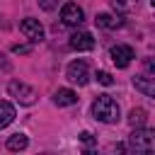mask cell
Returning <instances> with one entry per match:
<instances>
[{
    "label": "cell",
    "instance_id": "obj_1",
    "mask_svg": "<svg viewBox=\"0 0 155 155\" xmlns=\"http://www.w3.org/2000/svg\"><path fill=\"white\" fill-rule=\"evenodd\" d=\"M92 116L102 124H116L119 121V104L109 94H99L92 102Z\"/></svg>",
    "mask_w": 155,
    "mask_h": 155
},
{
    "label": "cell",
    "instance_id": "obj_2",
    "mask_svg": "<svg viewBox=\"0 0 155 155\" xmlns=\"http://www.w3.org/2000/svg\"><path fill=\"white\" fill-rule=\"evenodd\" d=\"M128 145L138 153H150L155 148V131L150 128H143V126H136V131L128 136Z\"/></svg>",
    "mask_w": 155,
    "mask_h": 155
},
{
    "label": "cell",
    "instance_id": "obj_3",
    "mask_svg": "<svg viewBox=\"0 0 155 155\" xmlns=\"http://www.w3.org/2000/svg\"><path fill=\"white\" fill-rule=\"evenodd\" d=\"M7 94H10V97H15L19 104H27V107H29V104H34V102H36V97H39L34 87H29L27 82H19V80H10V82H7Z\"/></svg>",
    "mask_w": 155,
    "mask_h": 155
},
{
    "label": "cell",
    "instance_id": "obj_4",
    "mask_svg": "<svg viewBox=\"0 0 155 155\" xmlns=\"http://www.w3.org/2000/svg\"><path fill=\"white\" fill-rule=\"evenodd\" d=\"M65 78H68L73 85H87V82H90V68H87V63H85V61H73V63H68Z\"/></svg>",
    "mask_w": 155,
    "mask_h": 155
},
{
    "label": "cell",
    "instance_id": "obj_5",
    "mask_svg": "<svg viewBox=\"0 0 155 155\" xmlns=\"http://www.w3.org/2000/svg\"><path fill=\"white\" fill-rule=\"evenodd\" d=\"M19 31L31 41V44H39L41 39H44V27H41V22L39 19H34V17H27V19H22V24H19Z\"/></svg>",
    "mask_w": 155,
    "mask_h": 155
},
{
    "label": "cell",
    "instance_id": "obj_6",
    "mask_svg": "<svg viewBox=\"0 0 155 155\" xmlns=\"http://www.w3.org/2000/svg\"><path fill=\"white\" fill-rule=\"evenodd\" d=\"M82 17H85V12H82V7H80L78 2H65V5L61 7V19H63V24H68V27L80 24Z\"/></svg>",
    "mask_w": 155,
    "mask_h": 155
},
{
    "label": "cell",
    "instance_id": "obj_7",
    "mask_svg": "<svg viewBox=\"0 0 155 155\" xmlns=\"http://www.w3.org/2000/svg\"><path fill=\"white\" fill-rule=\"evenodd\" d=\"M109 56H111V61H114L116 68H126V65L133 61V48L126 46V44H116V46H111Z\"/></svg>",
    "mask_w": 155,
    "mask_h": 155
},
{
    "label": "cell",
    "instance_id": "obj_8",
    "mask_svg": "<svg viewBox=\"0 0 155 155\" xmlns=\"http://www.w3.org/2000/svg\"><path fill=\"white\" fill-rule=\"evenodd\" d=\"M70 48H75V51H92L94 48V36L90 31H75L70 36Z\"/></svg>",
    "mask_w": 155,
    "mask_h": 155
},
{
    "label": "cell",
    "instance_id": "obj_9",
    "mask_svg": "<svg viewBox=\"0 0 155 155\" xmlns=\"http://www.w3.org/2000/svg\"><path fill=\"white\" fill-rule=\"evenodd\" d=\"M94 22H97V27H102V29H116V27H121V24H124V19H121V17L109 15V12H99V15L94 17Z\"/></svg>",
    "mask_w": 155,
    "mask_h": 155
},
{
    "label": "cell",
    "instance_id": "obj_10",
    "mask_svg": "<svg viewBox=\"0 0 155 155\" xmlns=\"http://www.w3.org/2000/svg\"><path fill=\"white\" fill-rule=\"evenodd\" d=\"M53 102H56L58 107H70V104H75V102H78V94H75L73 90H68V87H61V90H56Z\"/></svg>",
    "mask_w": 155,
    "mask_h": 155
},
{
    "label": "cell",
    "instance_id": "obj_11",
    "mask_svg": "<svg viewBox=\"0 0 155 155\" xmlns=\"http://www.w3.org/2000/svg\"><path fill=\"white\" fill-rule=\"evenodd\" d=\"M133 85H136V90H140L145 97H153V94H155V82H153V78H148V75H136V78H133Z\"/></svg>",
    "mask_w": 155,
    "mask_h": 155
},
{
    "label": "cell",
    "instance_id": "obj_12",
    "mask_svg": "<svg viewBox=\"0 0 155 155\" xmlns=\"http://www.w3.org/2000/svg\"><path fill=\"white\" fill-rule=\"evenodd\" d=\"M15 121V107L10 102H0V128L10 126Z\"/></svg>",
    "mask_w": 155,
    "mask_h": 155
},
{
    "label": "cell",
    "instance_id": "obj_13",
    "mask_svg": "<svg viewBox=\"0 0 155 155\" xmlns=\"http://www.w3.org/2000/svg\"><path fill=\"white\" fill-rule=\"evenodd\" d=\"M27 145H29V138L24 133H15L7 138V150H24Z\"/></svg>",
    "mask_w": 155,
    "mask_h": 155
},
{
    "label": "cell",
    "instance_id": "obj_14",
    "mask_svg": "<svg viewBox=\"0 0 155 155\" xmlns=\"http://www.w3.org/2000/svg\"><path fill=\"white\" fill-rule=\"evenodd\" d=\"M145 119H148V111H145L143 107H136V109H131V114H128V124H131V126H143Z\"/></svg>",
    "mask_w": 155,
    "mask_h": 155
},
{
    "label": "cell",
    "instance_id": "obj_15",
    "mask_svg": "<svg viewBox=\"0 0 155 155\" xmlns=\"http://www.w3.org/2000/svg\"><path fill=\"white\" fill-rule=\"evenodd\" d=\"M97 82L99 85H104V87H109V85H114V78H111V73H107V70H97Z\"/></svg>",
    "mask_w": 155,
    "mask_h": 155
},
{
    "label": "cell",
    "instance_id": "obj_16",
    "mask_svg": "<svg viewBox=\"0 0 155 155\" xmlns=\"http://www.w3.org/2000/svg\"><path fill=\"white\" fill-rule=\"evenodd\" d=\"M39 7H41V10H46V12H51V10H56V7H58V0H39Z\"/></svg>",
    "mask_w": 155,
    "mask_h": 155
},
{
    "label": "cell",
    "instance_id": "obj_17",
    "mask_svg": "<svg viewBox=\"0 0 155 155\" xmlns=\"http://www.w3.org/2000/svg\"><path fill=\"white\" fill-rule=\"evenodd\" d=\"M80 140H82V143H87V145H90V143H94L92 133H87V131H82V133H80Z\"/></svg>",
    "mask_w": 155,
    "mask_h": 155
},
{
    "label": "cell",
    "instance_id": "obj_18",
    "mask_svg": "<svg viewBox=\"0 0 155 155\" xmlns=\"http://www.w3.org/2000/svg\"><path fill=\"white\" fill-rule=\"evenodd\" d=\"M12 51H15V53H27V51H29V46H15Z\"/></svg>",
    "mask_w": 155,
    "mask_h": 155
},
{
    "label": "cell",
    "instance_id": "obj_19",
    "mask_svg": "<svg viewBox=\"0 0 155 155\" xmlns=\"http://www.w3.org/2000/svg\"><path fill=\"white\" fill-rule=\"evenodd\" d=\"M150 2H155V0H150Z\"/></svg>",
    "mask_w": 155,
    "mask_h": 155
}]
</instances>
